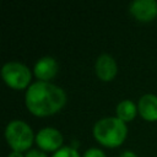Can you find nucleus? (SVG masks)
Returning a JSON list of instances; mask_svg holds the SVG:
<instances>
[{
	"instance_id": "obj_1",
	"label": "nucleus",
	"mask_w": 157,
	"mask_h": 157,
	"mask_svg": "<svg viewBox=\"0 0 157 157\" xmlns=\"http://www.w3.org/2000/svg\"><path fill=\"white\" fill-rule=\"evenodd\" d=\"M66 103L65 91L48 81H36L25 93V104L33 115L48 117L59 112Z\"/></svg>"
},
{
	"instance_id": "obj_2",
	"label": "nucleus",
	"mask_w": 157,
	"mask_h": 157,
	"mask_svg": "<svg viewBox=\"0 0 157 157\" xmlns=\"http://www.w3.org/2000/svg\"><path fill=\"white\" fill-rule=\"evenodd\" d=\"M92 132L96 141L101 145L107 147H118L125 141L128 136V128L126 123L120 120L118 117H104L94 123Z\"/></svg>"
},
{
	"instance_id": "obj_3",
	"label": "nucleus",
	"mask_w": 157,
	"mask_h": 157,
	"mask_svg": "<svg viewBox=\"0 0 157 157\" xmlns=\"http://www.w3.org/2000/svg\"><path fill=\"white\" fill-rule=\"evenodd\" d=\"M5 139L13 151H27L34 142L36 135L32 128L23 120H11L5 128Z\"/></svg>"
},
{
	"instance_id": "obj_4",
	"label": "nucleus",
	"mask_w": 157,
	"mask_h": 157,
	"mask_svg": "<svg viewBox=\"0 0 157 157\" xmlns=\"http://www.w3.org/2000/svg\"><path fill=\"white\" fill-rule=\"evenodd\" d=\"M1 77L4 82L13 90H23L29 87L32 78L31 70L20 61H7L1 67Z\"/></svg>"
},
{
	"instance_id": "obj_5",
	"label": "nucleus",
	"mask_w": 157,
	"mask_h": 157,
	"mask_svg": "<svg viewBox=\"0 0 157 157\" xmlns=\"http://www.w3.org/2000/svg\"><path fill=\"white\" fill-rule=\"evenodd\" d=\"M63 134L53 126L42 128L36 134L34 139V142L38 145L39 150L47 152H56L63 147Z\"/></svg>"
},
{
	"instance_id": "obj_6",
	"label": "nucleus",
	"mask_w": 157,
	"mask_h": 157,
	"mask_svg": "<svg viewBox=\"0 0 157 157\" xmlns=\"http://www.w3.org/2000/svg\"><path fill=\"white\" fill-rule=\"evenodd\" d=\"M129 12L141 22H150L157 17L156 0H132L129 4Z\"/></svg>"
},
{
	"instance_id": "obj_7",
	"label": "nucleus",
	"mask_w": 157,
	"mask_h": 157,
	"mask_svg": "<svg viewBox=\"0 0 157 157\" xmlns=\"http://www.w3.org/2000/svg\"><path fill=\"white\" fill-rule=\"evenodd\" d=\"M94 72L102 81H112L118 74V64L110 54H101L94 63Z\"/></svg>"
},
{
	"instance_id": "obj_8",
	"label": "nucleus",
	"mask_w": 157,
	"mask_h": 157,
	"mask_svg": "<svg viewBox=\"0 0 157 157\" xmlns=\"http://www.w3.org/2000/svg\"><path fill=\"white\" fill-rule=\"evenodd\" d=\"M33 71H34L36 77L38 78V81L50 82V80L53 77H55V75L58 74L59 65H58V61L53 56L45 55L36 61Z\"/></svg>"
},
{
	"instance_id": "obj_9",
	"label": "nucleus",
	"mask_w": 157,
	"mask_h": 157,
	"mask_svg": "<svg viewBox=\"0 0 157 157\" xmlns=\"http://www.w3.org/2000/svg\"><path fill=\"white\" fill-rule=\"evenodd\" d=\"M137 110L142 119L147 121L157 120V96L153 93H145L137 102Z\"/></svg>"
},
{
	"instance_id": "obj_10",
	"label": "nucleus",
	"mask_w": 157,
	"mask_h": 157,
	"mask_svg": "<svg viewBox=\"0 0 157 157\" xmlns=\"http://www.w3.org/2000/svg\"><path fill=\"white\" fill-rule=\"evenodd\" d=\"M115 113L120 120H123L124 123H129L134 120L139 110H137V105L131 99H123L117 104Z\"/></svg>"
},
{
	"instance_id": "obj_11",
	"label": "nucleus",
	"mask_w": 157,
	"mask_h": 157,
	"mask_svg": "<svg viewBox=\"0 0 157 157\" xmlns=\"http://www.w3.org/2000/svg\"><path fill=\"white\" fill-rule=\"evenodd\" d=\"M52 157H82V156H80L78 151H77L75 147H71V146H63V147L59 148L56 152H54Z\"/></svg>"
},
{
	"instance_id": "obj_12",
	"label": "nucleus",
	"mask_w": 157,
	"mask_h": 157,
	"mask_svg": "<svg viewBox=\"0 0 157 157\" xmlns=\"http://www.w3.org/2000/svg\"><path fill=\"white\" fill-rule=\"evenodd\" d=\"M82 157H105V153L101 148L91 147V148H88V150L85 151V153H83Z\"/></svg>"
},
{
	"instance_id": "obj_13",
	"label": "nucleus",
	"mask_w": 157,
	"mask_h": 157,
	"mask_svg": "<svg viewBox=\"0 0 157 157\" xmlns=\"http://www.w3.org/2000/svg\"><path fill=\"white\" fill-rule=\"evenodd\" d=\"M25 157H48L45 155L44 151L42 150H37V148H32L29 151H27V153L25 155Z\"/></svg>"
},
{
	"instance_id": "obj_14",
	"label": "nucleus",
	"mask_w": 157,
	"mask_h": 157,
	"mask_svg": "<svg viewBox=\"0 0 157 157\" xmlns=\"http://www.w3.org/2000/svg\"><path fill=\"white\" fill-rule=\"evenodd\" d=\"M7 157H25V155L22 153V152H20V151H11L9 155H7Z\"/></svg>"
},
{
	"instance_id": "obj_15",
	"label": "nucleus",
	"mask_w": 157,
	"mask_h": 157,
	"mask_svg": "<svg viewBox=\"0 0 157 157\" xmlns=\"http://www.w3.org/2000/svg\"><path fill=\"white\" fill-rule=\"evenodd\" d=\"M119 157H137V156H136V153H134L132 151H124V152L120 153Z\"/></svg>"
}]
</instances>
